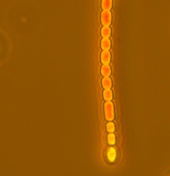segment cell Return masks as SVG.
<instances>
[{"label": "cell", "instance_id": "cell-7", "mask_svg": "<svg viewBox=\"0 0 170 176\" xmlns=\"http://www.w3.org/2000/svg\"><path fill=\"white\" fill-rule=\"evenodd\" d=\"M113 0H102V7L104 10H109L112 8Z\"/></svg>", "mask_w": 170, "mask_h": 176}, {"label": "cell", "instance_id": "cell-9", "mask_svg": "<svg viewBox=\"0 0 170 176\" xmlns=\"http://www.w3.org/2000/svg\"><path fill=\"white\" fill-rule=\"evenodd\" d=\"M104 99L107 101L111 100L113 97V92L110 89H105L103 92Z\"/></svg>", "mask_w": 170, "mask_h": 176}, {"label": "cell", "instance_id": "cell-2", "mask_svg": "<svg viewBox=\"0 0 170 176\" xmlns=\"http://www.w3.org/2000/svg\"><path fill=\"white\" fill-rule=\"evenodd\" d=\"M105 109L106 119L112 120L113 118L114 106L113 103L108 101L105 103Z\"/></svg>", "mask_w": 170, "mask_h": 176}, {"label": "cell", "instance_id": "cell-11", "mask_svg": "<svg viewBox=\"0 0 170 176\" xmlns=\"http://www.w3.org/2000/svg\"><path fill=\"white\" fill-rule=\"evenodd\" d=\"M108 141L109 144H113L115 142V136L113 134H109L108 136Z\"/></svg>", "mask_w": 170, "mask_h": 176}, {"label": "cell", "instance_id": "cell-8", "mask_svg": "<svg viewBox=\"0 0 170 176\" xmlns=\"http://www.w3.org/2000/svg\"><path fill=\"white\" fill-rule=\"evenodd\" d=\"M111 29L109 26L103 27L101 31L102 36L103 38H109L111 36Z\"/></svg>", "mask_w": 170, "mask_h": 176}, {"label": "cell", "instance_id": "cell-12", "mask_svg": "<svg viewBox=\"0 0 170 176\" xmlns=\"http://www.w3.org/2000/svg\"><path fill=\"white\" fill-rule=\"evenodd\" d=\"M107 130L109 131H113L114 130V126L113 123H109L107 125Z\"/></svg>", "mask_w": 170, "mask_h": 176}, {"label": "cell", "instance_id": "cell-3", "mask_svg": "<svg viewBox=\"0 0 170 176\" xmlns=\"http://www.w3.org/2000/svg\"><path fill=\"white\" fill-rule=\"evenodd\" d=\"M111 54L109 51H104L101 54V61L104 65L109 64L111 61Z\"/></svg>", "mask_w": 170, "mask_h": 176}, {"label": "cell", "instance_id": "cell-6", "mask_svg": "<svg viewBox=\"0 0 170 176\" xmlns=\"http://www.w3.org/2000/svg\"><path fill=\"white\" fill-rule=\"evenodd\" d=\"M103 87L105 89H111L112 87V82L111 78L105 77L102 80Z\"/></svg>", "mask_w": 170, "mask_h": 176}, {"label": "cell", "instance_id": "cell-10", "mask_svg": "<svg viewBox=\"0 0 170 176\" xmlns=\"http://www.w3.org/2000/svg\"><path fill=\"white\" fill-rule=\"evenodd\" d=\"M108 157L109 160L113 161L116 157V152L114 148H111L108 151Z\"/></svg>", "mask_w": 170, "mask_h": 176}, {"label": "cell", "instance_id": "cell-5", "mask_svg": "<svg viewBox=\"0 0 170 176\" xmlns=\"http://www.w3.org/2000/svg\"><path fill=\"white\" fill-rule=\"evenodd\" d=\"M101 47L104 51H109L111 47V42L109 38H104L101 42Z\"/></svg>", "mask_w": 170, "mask_h": 176}, {"label": "cell", "instance_id": "cell-4", "mask_svg": "<svg viewBox=\"0 0 170 176\" xmlns=\"http://www.w3.org/2000/svg\"><path fill=\"white\" fill-rule=\"evenodd\" d=\"M101 73L103 76L109 77L112 73V69L109 64L104 65L101 68Z\"/></svg>", "mask_w": 170, "mask_h": 176}, {"label": "cell", "instance_id": "cell-1", "mask_svg": "<svg viewBox=\"0 0 170 176\" xmlns=\"http://www.w3.org/2000/svg\"><path fill=\"white\" fill-rule=\"evenodd\" d=\"M112 15L109 10H104L101 15V21L104 26H109L112 22Z\"/></svg>", "mask_w": 170, "mask_h": 176}]
</instances>
